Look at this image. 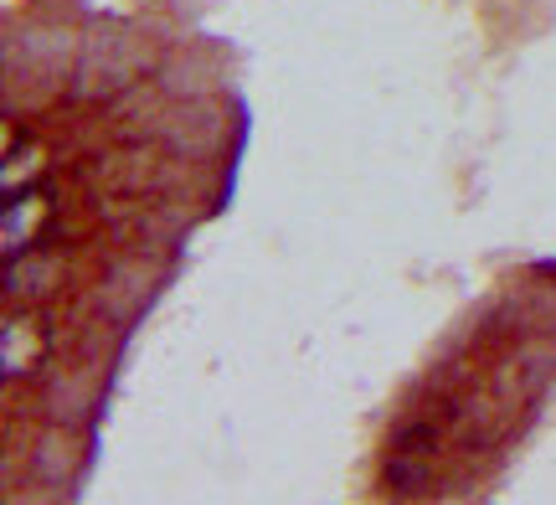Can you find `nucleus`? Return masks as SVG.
<instances>
[{
  "instance_id": "obj_1",
  "label": "nucleus",
  "mask_w": 556,
  "mask_h": 505,
  "mask_svg": "<svg viewBox=\"0 0 556 505\" xmlns=\"http://www.w3.org/2000/svg\"><path fill=\"white\" fill-rule=\"evenodd\" d=\"M47 223H52V197H47L41 186L5 197V212H0V253H5V263L26 258V253L41 243Z\"/></svg>"
},
{
  "instance_id": "obj_2",
  "label": "nucleus",
  "mask_w": 556,
  "mask_h": 505,
  "mask_svg": "<svg viewBox=\"0 0 556 505\" xmlns=\"http://www.w3.org/2000/svg\"><path fill=\"white\" fill-rule=\"evenodd\" d=\"M47 351H52V336L37 315H5V325H0V377L5 382L31 377L47 362Z\"/></svg>"
},
{
  "instance_id": "obj_3",
  "label": "nucleus",
  "mask_w": 556,
  "mask_h": 505,
  "mask_svg": "<svg viewBox=\"0 0 556 505\" xmlns=\"http://www.w3.org/2000/svg\"><path fill=\"white\" fill-rule=\"evenodd\" d=\"M47 176V155H41L37 140H5V165H0V191L16 197V191H31V186Z\"/></svg>"
}]
</instances>
